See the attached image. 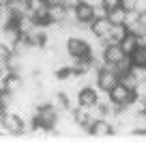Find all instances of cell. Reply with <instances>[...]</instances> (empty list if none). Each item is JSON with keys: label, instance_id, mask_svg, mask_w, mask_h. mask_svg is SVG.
Returning a JSON list of instances; mask_svg holds the SVG:
<instances>
[{"label": "cell", "instance_id": "1", "mask_svg": "<svg viewBox=\"0 0 146 142\" xmlns=\"http://www.w3.org/2000/svg\"><path fill=\"white\" fill-rule=\"evenodd\" d=\"M32 116H35V125H39V127H43V129H56V123H58V110H56L52 103H45V105L35 108Z\"/></svg>", "mask_w": 146, "mask_h": 142}, {"label": "cell", "instance_id": "2", "mask_svg": "<svg viewBox=\"0 0 146 142\" xmlns=\"http://www.w3.org/2000/svg\"><path fill=\"white\" fill-rule=\"evenodd\" d=\"M64 50L71 58H80V56H90V45H88L86 39H80V37H73L69 35L67 43H64Z\"/></svg>", "mask_w": 146, "mask_h": 142}, {"label": "cell", "instance_id": "3", "mask_svg": "<svg viewBox=\"0 0 146 142\" xmlns=\"http://www.w3.org/2000/svg\"><path fill=\"white\" fill-rule=\"evenodd\" d=\"M2 123H5V127L9 129L11 133H13V138H24V119L22 114H17V112H9L5 110V114H2Z\"/></svg>", "mask_w": 146, "mask_h": 142}, {"label": "cell", "instance_id": "4", "mask_svg": "<svg viewBox=\"0 0 146 142\" xmlns=\"http://www.w3.org/2000/svg\"><path fill=\"white\" fill-rule=\"evenodd\" d=\"M108 95H110V99L114 101V103L127 105V103H131V101H133V97H135V91H131V88H127L125 84L116 82L114 86L108 91Z\"/></svg>", "mask_w": 146, "mask_h": 142}, {"label": "cell", "instance_id": "5", "mask_svg": "<svg viewBox=\"0 0 146 142\" xmlns=\"http://www.w3.org/2000/svg\"><path fill=\"white\" fill-rule=\"evenodd\" d=\"M22 37H26V41L30 43L32 47H43V45H45V39H47V32H45V26H39V24H35L30 30L24 32Z\"/></svg>", "mask_w": 146, "mask_h": 142}, {"label": "cell", "instance_id": "6", "mask_svg": "<svg viewBox=\"0 0 146 142\" xmlns=\"http://www.w3.org/2000/svg\"><path fill=\"white\" fill-rule=\"evenodd\" d=\"M114 136V125L105 119H97L90 127V138H112Z\"/></svg>", "mask_w": 146, "mask_h": 142}, {"label": "cell", "instance_id": "7", "mask_svg": "<svg viewBox=\"0 0 146 142\" xmlns=\"http://www.w3.org/2000/svg\"><path fill=\"white\" fill-rule=\"evenodd\" d=\"M19 37H22V32L17 30L15 24H7V26L0 30V43L7 45V47H13L15 43L19 41Z\"/></svg>", "mask_w": 146, "mask_h": 142}, {"label": "cell", "instance_id": "8", "mask_svg": "<svg viewBox=\"0 0 146 142\" xmlns=\"http://www.w3.org/2000/svg\"><path fill=\"white\" fill-rule=\"evenodd\" d=\"M125 56H127V54L123 52V47H120L118 43H105V50H103V60H105V63L116 65L118 60H123Z\"/></svg>", "mask_w": 146, "mask_h": 142}, {"label": "cell", "instance_id": "9", "mask_svg": "<svg viewBox=\"0 0 146 142\" xmlns=\"http://www.w3.org/2000/svg\"><path fill=\"white\" fill-rule=\"evenodd\" d=\"M73 11H75L78 24H90L92 19H95V9H92L90 5H86V2H80L78 7H73Z\"/></svg>", "mask_w": 146, "mask_h": 142}, {"label": "cell", "instance_id": "10", "mask_svg": "<svg viewBox=\"0 0 146 142\" xmlns=\"http://www.w3.org/2000/svg\"><path fill=\"white\" fill-rule=\"evenodd\" d=\"M110 28H112V24H110L108 17H97V19H92V22H90V32L95 35V37L103 39V41H105V37H108Z\"/></svg>", "mask_w": 146, "mask_h": 142}, {"label": "cell", "instance_id": "11", "mask_svg": "<svg viewBox=\"0 0 146 142\" xmlns=\"http://www.w3.org/2000/svg\"><path fill=\"white\" fill-rule=\"evenodd\" d=\"M97 97H99V88H97V86H84V88L78 91L80 105H95Z\"/></svg>", "mask_w": 146, "mask_h": 142}, {"label": "cell", "instance_id": "12", "mask_svg": "<svg viewBox=\"0 0 146 142\" xmlns=\"http://www.w3.org/2000/svg\"><path fill=\"white\" fill-rule=\"evenodd\" d=\"M2 80H5V88L9 93H13V95L24 88V78L17 75V73H11V71H9L7 75H2Z\"/></svg>", "mask_w": 146, "mask_h": 142}, {"label": "cell", "instance_id": "13", "mask_svg": "<svg viewBox=\"0 0 146 142\" xmlns=\"http://www.w3.org/2000/svg\"><path fill=\"white\" fill-rule=\"evenodd\" d=\"M64 13H67V7L64 5H50L47 7V19H50V24H62Z\"/></svg>", "mask_w": 146, "mask_h": 142}, {"label": "cell", "instance_id": "14", "mask_svg": "<svg viewBox=\"0 0 146 142\" xmlns=\"http://www.w3.org/2000/svg\"><path fill=\"white\" fill-rule=\"evenodd\" d=\"M127 35V28L123 26V24H112V28H110L108 37H105V43H120L123 41V37Z\"/></svg>", "mask_w": 146, "mask_h": 142}, {"label": "cell", "instance_id": "15", "mask_svg": "<svg viewBox=\"0 0 146 142\" xmlns=\"http://www.w3.org/2000/svg\"><path fill=\"white\" fill-rule=\"evenodd\" d=\"M129 60H131L133 67H146V47L137 45L135 50L129 54Z\"/></svg>", "mask_w": 146, "mask_h": 142}, {"label": "cell", "instance_id": "16", "mask_svg": "<svg viewBox=\"0 0 146 142\" xmlns=\"http://www.w3.org/2000/svg\"><path fill=\"white\" fill-rule=\"evenodd\" d=\"M118 45L123 47V52H125V54L129 56V54H131V52H133V50L137 47V37L133 35V32H127V35L123 37V41H120Z\"/></svg>", "mask_w": 146, "mask_h": 142}, {"label": "cell", "instance_id": "17", "mask_svg": "<svg viewBox=\"0 0 146 142\" xmlns=\"http://www.w3.org/2000/svg\"><path fill=\"white\" fill-rule=\"evenodd\" d=\"M125 17H127V11L123 9V7H116V9H110L108 11V19H110V24H123L125 26Z\"/></svg>", "mask_w": 146, "mask_h": 142}, {"label": "cell", "instance_id": "18", "mask_svg": "<svg viewBox=\"0 0 146 142\" xmlns=\"http://www.w3.org/2000/svg\"><path fill=\"white\" fill-rule=\"evenodd\" d=\"M47 0H28V11L30 13H43L47 11Z\"/></svg>", "mask_w": 146, "mask_h": 142}, {"label": "cell", "instance_id": "19", "mask_svg": "<svg viewBox=\"0 0 146 142\" xmlns=\"http://www.w3.org/2000/svg\"><path fill=\"white\" fill-rule=\"evenodd\" d=\"M118 82H120V84H125L127 88H131V91H135V88H137V84H140V80H137L135 75H133L131 71H129V73H125L123 78L118 80Z\"/></svg>", "mask_w": 146, "mask_h": 142}, {"label": "cell", "instance_id": "20", "mask_svg": "<svg viewBox=\"0 0 146 142\" xmlns=\"http://www.w3.org/2000/svg\"><path fill=\"white\" fill-rule=\"evenodd\" d=\"M131 73L142 82V80H146V67H133L131 65Z\"/></svg>", "mask_w": 146, "mask_h": 142}, {"label": "cell", "instance_id": "21", "mask_svg": "<svg viewBox=\"0 0 146 142\" xmlns=\"http://www.w3.org/2000/svg\"><path fill=\"white\" fill-rule=\"evenodd\" d=\"M101 5L105 7V9H116V7H120V0H101Z\"/></svg>", "mask_w": 146, "mask_h": 142}, {"label": "cell", "instance_id": "22", "mask_svg": "<svg viewBox=\"0 0 146 142\" xmlns=\"http://www.w3.org/2000/svg\"><path fill=\"white\" fill-rule=\"evenodd\" d=\"M120 7L125 11H131V9H135V0H120Z\"/></svg>", "mask_w": 146, "mask_h": 142}, {"label": "cell", "instance_id": "23", "mask_svg": "<svg viewBox=\"0 0 146 142\" xmlns=\"http://www.w3.org/2000/svg\"><path fill=\"white\" fill-rule=\"evenodd\" d=\"M137 22L142 28H146V11H137Z\"/></svg>", "mask_w": 146, "mask_h": 142}, {"label": "cell", "instance_id": "24", "mask_svg": "<svg viewBox=\"0 0 146 142\" xmlns=\"http://www.w3.org/2000/svg\"><path fill=\"white\" fill-rule=\"evenodd\" d=\"M82 0H64V7H69V9H73V7H78Z\"/></svg>", "mask_w": 146, "mask_h": 142}, {"label": "cell", "instance_id": "25", "mask_svg": "<svg viewBox=\"0 0 146 142\" xmlns=\"http://www.w3.org/2000/svg\"><path fill=\"white\" fill-rule=\"evenodd\" d=\"M9 2L11 0H0V7H9Z\"/></svg>", "mask_w": 146, "mask_h": 142}]
</instances>
